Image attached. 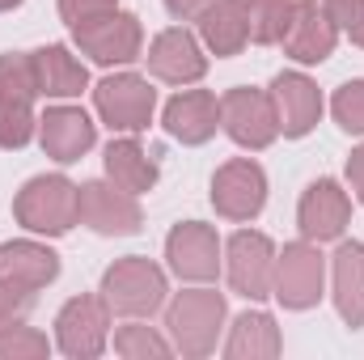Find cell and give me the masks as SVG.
<instances>
[{"mask_svg": "<svg viewBox=\"0 0 364 360\" xmlns=\"http://www.w3.org/2000/svg\"><path fill=\"white\" fill-rule=\"evenodd\" d=\"M220 127H225L242 149H267L275 136H279V115H275L272 93L229 90L220 97Z\"/></svg>", "mask_w": 364, "mask_h": 360, "instance_id": "obj_11", "label": "cell"}, {"mask_svg": "<svg viewBox=\"0 0 364 360\" xmlns=\"http://www.w3.org/2000/svg\"><path fill=\"white\" fill-rule=\"evenodd\" d=\"M208 4H212V0H166V9H170L174 17H199Z\"/></svg>", "mask_w": 364, "mask_h": 360, "instance_id": "obj_34", "label": "cell"}, {"mask_svg": "<svg viewBox=\"0 0 364 360\" xmlns=\"http://www.w3.org/2000/svg\"><path fill=\"white\" fill-rule=\"evenodd\" d=\"M60 275V255L38 242H4L0 246V280H17L26 288H47Z\"/></svg>", "mask_w": 364, "mask_h": 360, "instance_id": "obj_22", "label": "cell"}, {"mask_svg": "<svg viewBox=\"0 0 364 360\" xmlns=\"http://www.w3.org/2000/svg\"><path fill=\"white\" fill-rule=\"evenodd\" d=\"M30 68H34V81H38V93L43 97H77V93L90 85L85 64L68 47H60V43L38 47L30 55Z\"/></svg>", "mask_w": 364, "mask_h": 360, "instance_id": "obj_20", "label": "cell"}, {"mask_svg": "<svg viewBox=\"0 0 364 360\" xmlns=\"http://www.w3.org/2000/svg\"><path fill=\"white\" fill-rule=\"evenodd\" d=\"M199 38L208 43L212 55H237V51L250 43L237 0H212V4L199 13Z\"/></svg>", "mask_w": 364, "mask_h": 360, "instance_id": "obj_24", "label": "cell"}, {"mask_svg": "<svg viewBox=\"0 0 364 360\" xmlns=\"http://www.w3.org/2000/svg\"><path fill=\"white\" fill-rule=\"evenodd\" d=\"M77 221L90 225L102 238H127L140 229V203L132 191L114 186V182H85L77 186Z\"/></svg>", "mask_w": 364, "mask_h": 360, "instance_id": "obj_7", "label": "cell"}, {"mask_svg": "<svg viewBox=\"0 0 364 360\" xmlns=\"http://www.w3.org/2000/svg\"><path fill=\"white\" fill-rule=\"evenodd\" d=\"M166 259H170V271L182 275V280H195V284L216 280V271H220V238L203 221H182L166 238Z\"/></svg>", "mask_w": 364, "mask_h": 360, "instance_id": "obj_14", "label": "cell"}, {"mask_svg": "<svg viewBox=\"0 0 364 360\" xmlns=\"http://www.w3.org/2000/svg\"><path fill=\"white\" fill-rule=\"evenodd\" d=\"M166 292H170L166 288V271L157 268L153 259H140V255L110 263L106 275H102V297L123 318H144V314L161 309Z\"/></svg>", "mask_w": 364, "mask_h": 360, "instance_id": "obj_3", "label": "cell"}, {"mask_svg": "<svg viewBox=\"0 0 364 360\" xmlns=\"http://www.w3.org/2000/svg\"><path fill=\"white\" fill-rule=\"evenodd\" d=\"M106 335H110V305L106 297H73L60 318H55V339H60V352L73 360H90L102 356L106 348Z\"/></svg>", "mask_w": 364, "mask_h": 360, "instance_id": "obj_9", "label": "cell"}, {"mask_svg": "<svg viewBox=\"0 0 364 360\" xmlns=\"http://www.w3.org/2000/svg\"><path fill=\"white\" fill-rule=\"evenodd\" d=\"M34 97L38 81L30 55H0V149H21L34 136Z\"/></svg>", "mask_w": 364, "mask_h": 360, "instance_id": "obj_4", "label": "cell"}, {"mask_svg": "<svg viewBox=\"0 0 364 360\" xmlns=\"http://www.w3.org/2000/svg\"><path fill=\"white\" fill-rule=\"evenodd\" d=\"M229 284L233 292H242L246 301H263L272 297L275 284V246L267 233L242 229L229 238Z\"/></svg>", "mask_w": 364, "mask_h": 360, "instance_id": "obj_12", "label": "cell"}, {"mask_svg": "<svg viewBox=\"0 0 364 360\" xmlns=\"http://www.w3.org/2000/svg\"><path fill=\"white\" fill-rule=\"evenodd\" d=\"M279 43L296 64H322L339 43V26L331 21V13L318 0H292V13H288Z\"/></svg>", "mask_w": 364, "mask_h": 360, "instance_id": "obj_13", "label": "cell"}, {"mask_svg": "<svg viewBox=\"0 0 364 360\" xmlns=\"http://www.w3.org/2000/svg\"><path fill=\"white\" fill-rule=\"evenodd\" d=\"M161 123H166V132L174 140H182V144H203L220 127V102L208 90H182L178 97H170Z\"/></svg>", "mask_w": 364, "mask_h": 360, "instance_id": "obj_19", "label": "cell"}, {"mask_svg": "<svg viewBox=\"0 0 364 360\" xmlns=\"http://www.w3.org/2000/svg\"><path fill=\"white\" fill-rule=\"evenodd\" d=\"M38 140H43V153L55 157V162H81L93 149L97 132H93V119L81 106H55L38 119Z\"/></svg>", "mask_w": 364, "mask_h": 360, "instance_id": "obj_18", "label": "cell"}, {"mask_svg": "<svg viewBox=\"0 0 364 360\" xmlns=\"http://www.w3.org/2000/svg\"><path fill=\"white\" fill-rule=\"evenodd\" d=\"M13 216L30 233L60 238V233H68L77 225V186L64 174H38V179H30L17 191Z\"/></svg>", "mask_w": 364, "mask_h": 360, "instance_id": "obj_2", "label": "cell"}, {"mask_svg": "<svg viewBox=\"0 0 364 360\" xmlns=\"http://www.w3.org/2000/svg\"><path fill=\"white\" fill-rule=\"evenodd\" d=\"M106 174L114 186L132 191V195H144L157 186V162L136 144V140H114L106 149Z\"/></svg>", "mask_w": 364, "mask_h": 360, "instance_id": "obj_25", "label": "cell"}, {"mask_svg": "<svg viewBox=\"0 0 364 360\" xmlns=\"http://www.w3.org/2000/svg\"><path fill=\"white\" fill-rule=\"evenodd\" d=\"M348 221H352V199H348V191L335 179H318L305 186L301 208H296V225H301V233L309 242H335V238H343Z\"/></svg>", "mask_w": 364, "mask_h": 360, "instance_id": "obj_15", "label": "cell"}, {"mask_svg": "<svg viewBox=\"0 0 364 360\" xmlns=\"http://www.w3.org/2000/svg\"><path fill=\"white\" fill-rule=\"evenodd\" d=\"M348 182H352V191L360 195V203H364V144L352 149V157H348Z\"/></svg>", "mask_w": 364, "mask_h": 360, "instance_id": "obj_33", "label": "cell"}, {"mask_svg": "<svg viewBox=\"0 0 364 360\" xmlns=\"http://www.w3.org/2000/svg\"><path fill=\"white\" fill-rule=\"evenodd\" d=\"M114 352L127 360H166L170 356V344L153 331V327H119L114 331Z\"/></svg>", "mask_w": 364, "mask_h": 360, "instance_id": "obj_27", "label": "cell"}, {"mask_svg": "<svg viewBox=\"0 0 364 360\" xmlns=\"http://www.w3.org/2000/svg\"><path fill=\"white\" fill-rule=\"evenodd\" d=\"M331 110H335V119H339L343 132L364 136V81H348V85H339L335 102H331Z\"/></svg>", "mask_w": 364, "mask_h": 360, "instance_id": "obj_29", "label": "cell"}, {"mask_svg": "<svg viewBox=\"0 0 364 360\" xmlns=\"http://www.w3.org/2000/svg\"><path fill=\"white\" fill-rule=\"evenodd\" d=\"M21 0H0V13H9V9H17Z\"/></svg>", "mask_w": 364, "mask_h": 360, "instance_id": "obj_36", "label": "cell"}, {"mask_svg": "<svg viewBox=\"0 0 364 360\" xmlns=\"http://www.w3.org/2000/svg\"><path fill=\"white\" fill-rule=\"evenodd\" d=\"M348 34H352V43H356V47H364V0H356V17H352Z\"/></svg>", "mask_w": 364, "mask_h": 360, "instance_id": "obj_35", "label": "cell"}, {"mask_svg": "<svg viewBox=\"0 0 364 360\" xmlns=\"http://www.w3.org/2000/svg\"><path fill=\"white\" fill-rule=\"evenodd\" d=\"M47 356V335L34 327H17L9 335H0V360H38Z\"/></svg>", "mask_w": 364, "mask_h": 360, "instance_id": "obj_30", "label": "cell"}, {"mask_svg": "<svg viewBox=\"0 0 364 360\" xmlns=\"http://www.w3.org/2000/svg\"><path fill=\"white\" fill-rule=\"evenodd\" d=\"M335 309L339 318L360 331L364 327V246L343 242L335 250Z\"/></svg>", "mask_w": 364, "mask_h": 360, "instance_id": "obj_21", "label": "cell"}, {"mask_svg": "<svg viewBox=\"0 0 364 360\" xmlns=\"http://www.w3.org/2000/svg\"><path fill=\"white\" fill-rule=\"evenodd\" d=\"M322 280H326V263H322L318 246L292 242V246H284V255H275L272 297L284 309H314L322 301Z\"/></svg>", "mask_w": 364, "mask_h": 360, "instance_id": "obj_5", "label": "cell"}, {"mask_svg": "<svg viewBox=\"0 0 364 360\" xmlns=\"http://www.w3.org/2000/svg\"><path fill=\"white\" fill-rule=\"evenodd\" d=\"M93 102H97V115L110 132H144L153 123V110H157V90L144 81V77H106L97 90H93Z\"/></svg>", "mask_w": 364, "mask_h": 360, "instance_id": "obj_6", "label": "cell"}, {"mask_svg": "<svg viewBox=\"0 0 364 360\" xmlns=\"http://www.w3.org/2000/svg\"><path fill=\"white\" fill-rule=\"evenodd\" d=\"M272 102H275V115H279V132L288 140L309 136L318 127V119H322V93L301 73H279L272 81Z\"/></svg>", "mask_w": 364, "mask_h": 360, "instance_id": "obj_17", "label": "cell"}, {"mask_svg": "<svg viewBox=\"0 0 364 360\" xmlns=\"http://www.w3.org/2000/svg\"><path fill=\"white\" fill-rule=\"evenodd\" d=\"M144 60H149V73L157 81H170V85H195L208 73V55H203L199 38L191 30H182V26L161 30Z\"/></svg>", "mask_w": 364, "mask_h": 360, "instance_id": "obj_16", "label": "cell"}, {"mask_svg": "<svg viewBox=\"0 0 364 360\" xmlns=\"http://www.w3.org/2000/svg\"><path fill=\"white\" fill-rule=\"evenodd\" d=\"M73 38L93 64H132V60H140V47H144L140 21L123 9H114L97 21H85V26H73Z\"/></svg>", "mask_w": 364, "mask_h": 360, "instance_id": "obj_10", "label": "cell"}, {"mask_svg": "<svg viewBox=\"0 0 364 360\" xmlns=\"http://www.w3.org/2000/svg\"><path fill=\"white\" fill-rule=\"evenodd\" d=\"M322 9H326V13H331V21H335V26H343V30H348V26H352V17H356V0H322Z\"/></svg>", "mask_w": 364, "mask_h": 360, "instance_id": "obj_32", "label": "cell"}, {"mask_svg": "<svg viewBox=\"0 0 364 360\" xmlns=\"http://www.w3.org/2000/svg\"><path fill=\"white\" fill-rule=\"evenodd\" d=\"M237 9H242V21H246L250 43L272 47V43H279V34L288 26L292 0H237Z\"/></svg>", "mask_w": 364, "mask_h": 360, "instance_id": "obj_26", "label": "cell"}, {"mask_svg": "<svg viewBox=\"0 0 364 360\" xmlns=\"http://www.w3.org/2000/svg\"><path fill=\"white\" fill-rule=\"evenodd\" d=\"M114 9H119V0H60V17L68 21V30L85 26V21H97V17H106Z\"/></svg>", "mask_w": 364, "mask_h": 360, "instance_id": "obj_31", "label": "cell"}, {"mask_svg": "<svg viewBox=\"0 0 364 360\" xmlns=\"http://www.w3.org/2000/svg\"><path fill=\"white\" fill-rule=\"evenodd\" d=\"M170 339L182 356H208L216 352L220 327H225V297L212 288H186L166 309Z\"/></svg>", "mask_w": 364, "mask_h": 360, "instance_id": "obj_1", "label": "cell"}, {"mask_svg": "<svg viewBox=\"0 0 364 360\" xmlns=\"http://www.w3.org/2000/svg\"><path fill=\"white\" fill-rule=\"evenodd\" d=\"M34 292H38V288H26V284H17V280H0V335L26 327V318H30V309H34Z\"/></svg>", "mask_w": 364, "mask_h": 360, "instance_id": "obj_28", "label": "cell"}, {"mask_svg": "<svg viewBox=\"0 0 364 360\" xmlns=\"http://www.w3.org/2000/svg\"><path fill=\"white\" fill-rule=\"evenodd\" d=\"M267 203V174L250 157H233L212 179V208L225 221H255Z\"/></svg>", "mask_w": 364, "mask_h": 360, "instance_id": "obj_8", "label": "cell"}, {"mask_svg": "<svg viewBox=\"0 0 364 360\" xmlns=\"http://www.w3.org/2000/svg\"><path fill=\"white\" fill-rule=\"evenodd\" d=\"M284 339H279V327H275L272 314L255 309V314H242L229 331V344H225V356L229 360H272L279 356Z\"/></svg>", "mask_w": 364, "mask_h": 360, "instance_id": "obj_23", "label": "cell"}]
</instances>
